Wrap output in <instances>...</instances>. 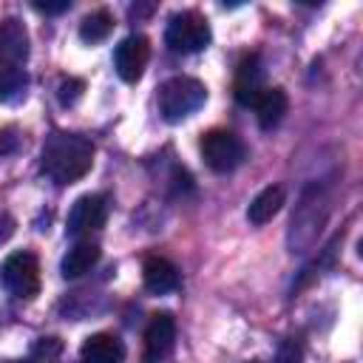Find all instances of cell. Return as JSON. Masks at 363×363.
<instances>
[{
  "label": "cell",
  "mask_w": 363,
  "mask_h": 363,
  "mask_svg": "<svg viewBox=\"0 0 363 363\" xmlns=\"http://www.w3.org/2000/svg\"><path fill=\"white\" fill-rule=\"evenodd\" d=\"M94 164V145L91 139L68 130H54L40 153V170L54 184H74L82 179Z\"/></svg>",
  "instance_id": "1"
},
{
  "label": "cell",
  "mask_w": 363,
  "mask_h": 363,
  "mask_svg": "<svg viewBox=\"0 0 363 363\" xmlns=\"http://www.w3.org/2000/svg\"><path fill=\"white\" fill-rule=\"evenodd\" d=\"M207 102V88L193 77H170L159 88V113L167 122H182Z\"/></svg>",
  "instance_id": "2"
},
{
  "label": "cell",
  "mask_w": 363,
  "mask_h": 363,
  "mask_svg": "<svg viewBox=\"0 0 363 363\" xmlns=\"http://www.w3.org/2000/svg\"><path fill=\"white\" fill-rule=\"evenodd\" d=\"M210 23L201 11H176L170 20H167V28H164V43L170 51L176 54H196V51H204L210 45Z\"/></svg>",
  "instance_id": "3"
},
{
  "label": "cell",
  "mask_w": 363,
  "mask_h": 363,
  "mask_svg": "<svg viewBox=\"0 0 363 363\" xmlns=\"http://www.w3.org/2000/svg\"><path fill=\"white\" fill-rule=\"evenodd\" d=\"M0 281L14 298L31 301L40 292V261H37V255L28 252V250H17V252L6 255V261L0 264Z\"/></svg>",
  "instance_id": "4"
},
{
  "label": "cell",
  "mask_w": 363,
  "mask_h": 363,
  "mask_svg": "<svg viewBox=\"0 0 363 363\" xmlns=\"http://www.w3.org/2000/svg\"><path fill=\"white\" fill-rule=\"evenodd\" d=\"M247 156L244 142L224 128H213L201 136V159L216 173H233Z\"/></svg>",
  "instance_id": "5"
},
{
  "label": "cell",
  "mask_w": 363,
  "mask_h": 363,
  "mask_svg": "<svg viewBox=\"0 0 363 363\" xmlns=\"http://www.w3.org/2000/svg\"><path fill=\"white\" fill-rule=\"evenodd\" d=\"M105 218H108V201L99 193H85L74 201L68 221H65V230H68V235L79 238V235L96 233L105 224Z\"/></svg>",
  "instance_id": "6"
},
{
  "label": "cell",
  "mask_w": 363,
  "mask_h": 363,
  "mask_svg": "<svg viewBox=\"0 0 363 363\" xmlns=\"http://www.w3.org/2000/svg\"><path fill=\"white\" fill-rule=\"evenodd\" d=\"M147 60H150V43L145 34L125 37L113 51V68H116L119 79H125V82H136L145 74Z\"/></svg>",
  "instance_id": "7"
},
{
  "label": "cell",
  "mask_w": 363,
  "mask_h": 363,
  "mask_svg": "<svg viewBox=\"0 0 363 363\" xmlns=\"http://www.w3.org/2000/svg\"><path fill=\"white\" fill-rule=\"evenodd\" d=\"M176 340V320L170 312H156L150 315L145 326V354L147 360H159L173 349Z\"/></svg>",
  "instance_id": "8"
},
{
  "label": "cell",
  "mask_w": 363,
  "mask_h": 363,
  "mask_svg": "<svg viewBox=\"0 0 363 363\" xmlns=\"http://www.w3.org/2000/svg\"><path fill=\"white\" fill-rule=\"evenodd\" d=\"M125 360V343L111 332H96L82 340L79 346V363H122Z\"/></svg>",
  "instance_id": "9"
},
{
  "label": "cell",
  "mask_w": 363,
  "mask_h": 363,
  "mask_svg": "<svg viewBox=\"0 0 363 363\" xmlns=\"http://www.w3.org/2000/svg\"><path fill=\"white\" fill-rule=\"evenodd\" d=\"M250 108L255 111L258 125H261L264 130H272V128L284 119V113H286V108H289V96H286L284 88H269V85H264V88L258 91V96L252 99Z\"/></svg>",
  "instance_id": "10"
},
{
  "label": "cell",
  "mask_w": 363,
  "mask_h": 363,
  "mask_svg": "<svg viewBox=\"0 0 363 363\" xmlns=\"http://www.w3.org/2000/svg\"><path fill=\"white\" fill-rule=\"evenodd\" d=\"M28 57V31L17 17L0 20V60L23 65Z\"/></svg>",
  "instance_id": "11"
},
{
  "label": "cell",
  "mask_w": 363,
  "mask_h": 363,
  "mask_svg": "<svg viewBox=\"0 0 363 363\" xmlns=\"http://www.w3.org/2000/svg\"><path fill=\"white\" fill-rule=\"evenodd\" d=\"M142 281H145V289L153 292V295H167L179 286V269L162 258V255H150L145 258L142 264Z\"/></svg>",
  "instance_id": "12"
},
{
  "label": "cell",
  "mask_w": 363,
  "mask_h": 363,
  "mask_svg": "<svg viewBox=\"0 0 363 363\" xmlns=\"http://www.w3.org/2000/svg\"><path fill=\"white\" fill-rule=\"evenodd\" d=\"M261 65H258V57L255 54H247L235 71V85H233V94L238 99V105H252V99L258 96L261 91Z\"/></svg>",
  "instance_id": "13"
},
{
  "label": "cell",
  "mask_w": 363,
  "mask_h": 363,
  "mask_svg": "<svg viewBox=\"0 0 363 363\" xmlns=\"http://www.w3.org/2000/svg\"><path fill=\"white\" fill-rule=\"evenodd\" d=\"M284 207V187H278V184H269V187H264L252 201H250V207H247V218L252 221V224H267V221H272V216H278V210Z\"/></svg>",
  "instance_id": "14"
},
{
  "label": "cell",
  "mask_w": 363,
  "mask_h": 363,
  "mask_svg": "<svg viewBox=\"0 0 363 363\" xmlns=\"http://www.w3.org/2000/svg\"><path fill=\"white\" fill-rule=\"evenodd\" d=\"M96 261H99V247L91 244V241H79V244H74V247L65 252V258H62V264H60L62 278H79V275H85Z\"/></svg>",
  "instance_id": "15"
},
{
  "label": "cell",
  "mask_w": 363,
  "mask_h": 363,
  "mask_svg": "<svg viewBox=\"0 0 363 363\" xmlns=\"http://www.w3.org/2000/svg\"><path fill=\"white\" fill-rule=\"evenodd\" d=\"M28 88V74L14 65L0 60V102H17Z\"/></svg>",
  "instance_id": "16"
},
{
  "label": "cell",
  "mask_w": 363,
  "mask_h": 363,
  "mask_svg": "<svg viewBox=\"0 0 363 363\" xmlns=\"http://www.w3.org/2000/svg\"><path fill=\"white\" fill-rule=\"evenodd\" d=\"M111 31H113V14L108 9H96V11L85 14L79 23V37L85 43H102Z\"/></svg>",
  "instance_id": "17"
},
{
  "label": "cell",
  "mask_w": 363,
  "mask_h": 363,
  "mask_svg": "<svg viewBox=\"0 0 363 363\" xmlns=\"http://www.w3.org/2000/svg\"><path fill=\"white\" fill-rule=\"evenodd\" d=\"M82 91H85V82H82L79 77H65V79H60V85H57V99H60V105L71 108V105L79 102Z\"/></svg>",
  "instance_id": "18"
},
{
  "label": "cell",
  "mask_w": 363,
  "mask_h": 363,
  "mask_svg": "<svg viewBox=\"0 0 363 363\" xmlns=\"http://www.w3.org/2000/svg\"><path fill=\"white\" fill-rule=\"evenodd\" d=\"M62 352V343L57 337H40V343L31 349V360L28 363H57Z\"/></svg>",
  "instance_id": "19"
},
{
  "label": "cell",
  "mask_w": 363,
  "mask_h": 363,
  "mask_svg": "<svg viewBox=\"0 0 363 363\" xmlns=\"http://www.w3.org/2000/svg\"><path fill=\"white\" fill-rule=\"evenodd\" d=\"M275 363H303V352H301V343L295 337H289L281 349H278V360Z\"/></svg>",
  "instance_id": "20"
},
{
  "label": "cell",
  "mask_w": 363,
  "mask_h": 363,
  "mask_svg": "<svg viewBox=\"0 0 363 363\" xmlns=\"http://www.w3.org/2000/svg\"><path fill=\"white\" fill-rule=\"evenodd\" d=\"M17 147H20V133H17V128H3V130H0V159L11 156Z\"/></svg>",
  "instance_id": "21"
},
{
  "label": "cell",
  "mask_w": 363,
  "mask_h": 363,
  "mask_svg": "<svg viewBox=\"0 0 363 363\" xmlns=\"http://www.w3.org/2000/svg\"><path fill=\"white\" fill-rule=\"evenodd\" d=\"M34 9H37L40 14H60V11H68L71 3H68V0H60V3H34Z\"/></svg>",
  "instance_id": "22"
},
{
  "label": "cell",
  "mask_w": 363,
  "mask_h": 363,
  "mask_svg": "<svg viewBox=\"0 0 363 363\" xmlns=\"http://www.w3.org/2000/svg\"><path fill=\"white\" fill-rule=\"evenodd\" d=\"M6 363H28V360H6Z\"/></svg>",
  "instance_id": "23"
},
{
  "label": "cell",
  "mask_w": 363,
  "mask_h": 363,
  "mask_svg": "<svg viewBox=\"0 0 363 363\" xmlns=\"http://www.w3.org/2000/svg\"><path fill=\"white\" fill-rule=\"evenodd\" d=\"M255 363H258V360H255Z\"/></svg>",
  "instance_id": "24"
}]
</instances>
